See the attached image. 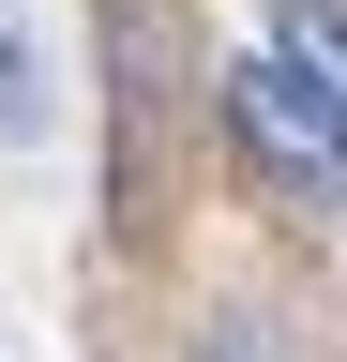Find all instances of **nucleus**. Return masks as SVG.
<instances>
[{
    "label": "nucleus",
    "instance_id": "f257e3e1",
    "mask_svg": "<svg viewBox=\"0 0 347 362\" xmlns=\"http://www.w3.org/2000/svg\"><path fill=\"white\" fill-rule=\"evenodd\" d=\"M227 136H242V151L287 181L302 211H347V121H332L317 90H302V76L272 61V45H257V61L227 76Z\"/></svg>",
    "mask_w": 347,
    "mask_h": 362
},
{
    "label": "nucleus",
    "instance_id": "f03ea898",
    "mask_svg": "<svg viewBox=\"0 0 347 362\" xmlns=\"http://www.w3.org/2000/svg\"><path fill=\"white\" fill-rule=\"evenodd\" d=\"M257 45H272V61L347 121V0H272V30H257Z\"/></svg>",
    "mask_w": 347,
    "mask_h": 362
},
{
    "label": "nucleus",
    "instance_id": "7ed1b4c3",
    "mask_svg": "<svg viewBox=\"0 0 347 362\" xmlns=\"http://www.w3.org/2000/svg\"><path fill=\"white\" fill-rule=\"evenodd\" d=\"M46 121H61V90H46V30H30V0H0V151H30Z\"/></svg>",
    "mask_w": 347,
    "mask_h": 362
},
{
    "label": "nucleus",
    "instance_id": "20e7f679",
    "mask_svg": "<svg viewBox=\"0 0 347 362\" xmlns=\"http://www.w3.org/2000/svg\"><path fill=\"white\" fill-rule=\"evenodd\" d=\"M196 362H287V347H272V317H211V332H196Z\"/></svg>",
    "mask_w": 347,
    "mask_h": 362
}]
</instances>
